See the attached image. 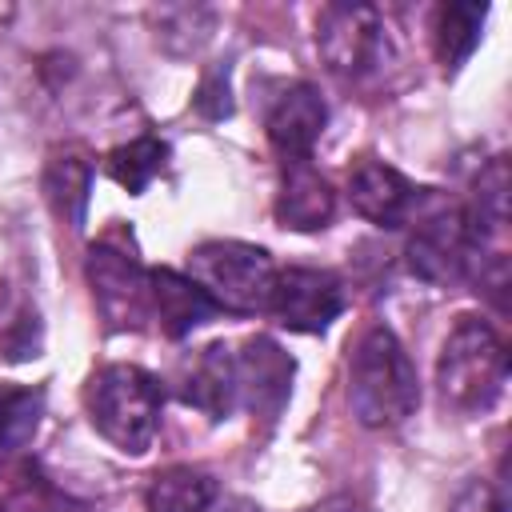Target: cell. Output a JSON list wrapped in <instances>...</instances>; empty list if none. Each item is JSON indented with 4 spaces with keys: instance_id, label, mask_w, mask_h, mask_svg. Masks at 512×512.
Wrapping results in <instances>:
<instances>
[{
    "instance_id": "1",
    "label": "cell",
    "mask_w": 512,
    "mask_h": 512,
    "mask_svg": "<svg viewBox=\"0 0 512 512\" xmlns=\"http://www.w3.org/2000/svg\"><path fill=\"white\" fill-rule=\"evenodd\" d=\"M420 404L416 368L392 328L372 324L348 356V408L364 428H392Z\"/></svg>"
},
{
    "instance_id": "2",
    "label": "cell",
    "mask_w": 512,
    "mask_h": 512,
    "mask_svg": "<svg viewBox=\"0 0 512 512\" xmlns=\"http://www.w3.org/2000/svg\"><path fill=\"white\" fill-rule=\"evenodd\" d=\"M164 388L136 364H100L84 384V412L92 428L124 456H144L156 440Z\"/></svg>"
},
{
    "instance_id": "3",
    "label": "cell",
    "mask_w": 512,
    "mask_h": 512,
    "mask_svg": "<svg viewBox=\"0 0 512 512\" xmlns=\"http://www.w3.org/2000/svg\"><path fill=\"white\" fill-rule=\"evenodd\" d=\"M508 384V348L480 316H456L436 356L440 400L456 412H488Z\"/></svg>"
},
{
    "instance_id": "4",
    "label": "cell",
    "mask_w": 512,
    "mask_h": 512,
    "mask_svg": "<svg viewBox=\"0 0 512 512\" xmlns=\"http://www.w3.org/2000/svg\"><path fill=\"white\" fill-rule=\"evenodd\" d=\"M188 276L208 292V300L224 312H264L276 280V264L268 248L248 240H204L188 252Z\"/></svg>"
},
{
    "instance_id": "5",
    "label": "cell",
    "mask_w": 512,
    "mask_h": 512,
    "mask_svg": "<svg viewBox=\"0 0 512 512\" xmlns=\"http://www.w3.org/2000/svg\"><path fill=\"white\" fill-rule=\"evenodd\" d=\"M408 272L424 284H456L472 272V260L480 256V240L468 224L464 208H432L420 216L412 240H408Z\"/></svg>"
},
{
    "instance_id": "6",
    "label": "cell",
    "mask_w": 512,
    "mask_h": 512,
    "mask_svg": "<svg viewBox=\"0 0 512 512\" xmlns=\"http://www.w3.org/2000/svg\"><path fill=\"white\" fill-rule=\"evenodd\" d=\"M316 48L336 76H368L384 56V20L372 4H328L316 20Z\"/></svg>"
},
{
    "instance_id": "7",
    "label": "cell",
    "mask_w": 512,
    "mask_h": 512,
    "mask_svg": "<svg viewBox=\"0 0 512 512\" xmlns=\"http://www.w3.org/2000/svg\"><path fill=\"white\" fill-rule=\"evenodd\" d=\"M84 272L92 284V300L112 328H136L140 320H148V268L132 252L100 240L92 244Z\"/></svg>"
},
{
    "instance_id": "8",
    "label": "cell",
    "mask_w": 512,
    "mask_h": 512,
    "mask_svg": "<svg viewBox=\"0 0 512 512\" xmlns=\"http://www.w3.org/2000/svg\"><path fill=\"white\" fill-rule=\"evenodd\" d=\"M288 332H324L344 312V288L324 268H276L268 308Z\"/></svg>"
},
{
    "instance_id": "9",
    "label": "cell",
    "mask_w": 512,
    "mask_h": 512,
    "mask_svg": "<svg viewBox=\"0 0 512 512\" xmlns=\"http://www.w3.org/2000/svg\"><path fill=\"white\" fill-rule=\"evenodd\" d=\"M324 124H328V108H324L316 84H308V80L284 84L272 96V104L264 108L268 144L284 156V164L308 160L312 148H316V140L324 136Z\"/></svg>"
},
{
    "instance_id": "10",
    "label": "cell",
    "mask_w": 512,
    "mask_h": 512,
    "mask_svg": "<svg viewBox=\"0 0 512 512\" xmlns=\"http://www.w3.org/2000/svg\"><path fill=\"white\" fill-rule=\"evenodd\" d=\"M236 356V404H244L256 416H280V408L288 404L292 392V356L268 340V336H252L240 344Z\"/></svg>"
},
{
    "instance_id": "11",
    "label": "cell",
    "mask_w": 512,
    "mask_h": 512,
    "mask_svg": "<svg viewBox=\"0 0 512 512\" xmlns=\"http://www.w3.org/2000/svg\"><path fill=\"white\" fill-rule=\"evenodd\" d=\"M348 200H352V208L364 220H372L380 228H400L412 216H424L420 212L424 188H416L404 172H396L384 160H360L352 168V176H348Z\"/></svg>"
},
{
    "instance_id": "12",
    "label": "cell",
    "mask_w": 512,
    "mask_h": 512,
    "mask_svg": "<svg viewBox=\"0 0 512 512\" xmlns=\"http://www.w3.org/2000/svg\"><path fill=\"white\" fill-rule=\"evenodd\" d=\"M176 392L184 404L200 408L212 420H224L236 408V356L232 344L216 340L196 348L188 360L176 368Z\"/></svg>"
},
{
    "instance_id": "13",
    "label": "cell",
    "mask_w": 512,
    "mask_h": 512,
    "mask_svg": "<svg viewBox=\"0 0 512 512\" xmlns=\"http://www.w3.org/2000/svg\"><path fill=\"white\" fill-rule=\"evenodd\" d=\"M216 312L220 308L208 300V292L192 276L176 268H148V320H156L168 340L188 336Z\"/></svg>"
},
{
    "instance_id": "14",
    "label": "cell",
    "mask_w": 512,
    "mask_h": 512,
    "mask_svg": "<svg viewBox=\"0 0 512 512\" xmlns=\"http://www.w3.org/2000/svg\"><path fill=\"white\" fill-rule=\"evenodd\" d=\"M336 212V192L332 184L308 164H284V180L276 192V220L292 232H316L332 220Z\"/></svg>"
},
{
    "instance_id": "15",
    "label": "cell",
    "mask_w": 512,
    "mask_h": 512,
    "mask_svg": "<svg viewBox=\"0 0 512 512\" xmlns=\"http://www.w3.org/2000/svg\"><path fill=\"white\" fill-rule=\"evenodd\" d=\"M88 192H92V164L84 152L64 148L52 152L44 164V200L52 204L56 220H64L72 232L84 228L88 220Z\"/></svg>"
},
{
    "instance_id": "16",
    "label": "cell",
    "mask_w": 512,
    "mask_h": 512,
    "mask_svg": "<svg viewBox=\"0 0 512 512\" xmlns=\"http://www.w3.org/2000/svg\"><path fill=\"white\" fill-rule=\"evenodd\" d=\"M484 20H488V4H440L436 20H432V44H436V60L444 64V72H456L480 44L484 36Z\"/></svg>"
},
{
    "instance_id": "17",
    "label": "cell",
    "mask_w": 512,
    "mask_h": 512,
    "mask_svg": "<svg viewBox=\"0 0 512 512\" xmlns=\"http://www.w3.org/2000/svg\"><path fill=\"white\" fill-rule=\"evenodd\" d=\"M212 500H216V480L192 464H172L156 472L144 492L148 512H208Z\"/></svg>"
},
{
    "instance_id": "18",
    "label": "cell",
    "mask_w": 512,
    "mask_h": 512,
    "mask_svg": "<svg viewBox=\"0 0 512 512\" xmlns=\"http://www.w3.org/2000/svg\"><path fill=\"white\" fill-rule=\"evenodd\" d=\"M164 164H168V144H164L160 136H136V140L112 148L108 160H104L108 176H112L124 192H132V196H140V192L164 172Z\"/></svg>"
},
{
    "instance_id": "19",
    "label": "cell",
    "mask_w": 512,
    "mask_h": 512,
    "mask_svg": "<svg viewBox=\"0 0 512 512\" xmlns=\"http://www.w3.org/2000/svg\"><path fill=\"white\" fill-rule=\"evenodd\" d=\"M464 212H468V224H472L480 244L488 236L504 232V224H508V160L504 156L488 160V168L476 180V196Z\"/></svg>"
},
{
    "instance_id": "20",
    "label": "cell",
    "mask_w": 512,
    "mask_h": 512,
    "mask_svg": "<svg viewBox=\"0 0 512 512\" xmlns=\"http://www.w3.org/2000/svg\"><path fill=\"white\" fill-rule=\"evenodd\" d=\"M216 16L200 4H176V8H160L156 12V44L168 48L172 56H192L204 48V40L212 36Z\"/></svg>"
},
{
    "instance_id": "21",
    "label": "cell",
    "mask_w": 512,
    "mask_h": 512,
    "mask_svg": "<svg viewBox=\"0 0 512 512\" xmlns=\"http://www.w3.org/2000/svg\"><path fill=\"white\" fill-rule=\"evenodd\" d=\"M40 420V392L24 384H0V452L24 444Z\"/></svg>"
},
{
    "instance_id": "22",
    "label": "cell",
    "mask_w": 512,
    "mask_h": 512,
    "mask_svg": "<svg viewBox=\"0 0 512 512\" xmlns=\"http://www.w3.org/2000/svg\"><path fill=\"white\" fill-rule=\"evenodd\" d=\"M192 104H196V112H200L204 120H224V116H232V88H228V68H224V64H216V68L204 72V80H200Z\"/></svg>"
},
{
    "instance_id": "23",
    "label": "cell",
    "mask_w": 512,
    "mask_h": 512,
    "mask_svg": "<svg viewBox=\"0 0 512 512\" xmlns=\"http://www.w3.org/2000/svg\"><path fill=\"white\" fill-rule=\"evenodd\" d=\"M448 512H504V496L488 480H472L464 484V492L452 500Z\"/></svg>"
},
{
    "instance_id": "24",
    "label": "cell",
    "mask_w": 512,
    "mask_h": 512,
    "mask_svg": "<svg viewBox=\"0 0 512 512\" xmlns=\"http://www.w3.org/2000/svg\"><path fill=\"white\" fill-rule=\"evenodd\" d=\"M312 512H368L360 500H352V496H332V500H324V504H316Z\"/></svg>"
},
{
    "instance_id": "25",
    "label": "cell",
    "mask_w": 512,
    "mask_h": 512,
    "mask_svg": "<svg viewBox=\"0 0 512 512\" xmlns=\"http://www.w3.org/2000/svg\"><path fill=\"white\" fill-rule=\"evenodd\" d=\"M0 512H4V508H0Z\"/></svg>"
}]
</instances>
